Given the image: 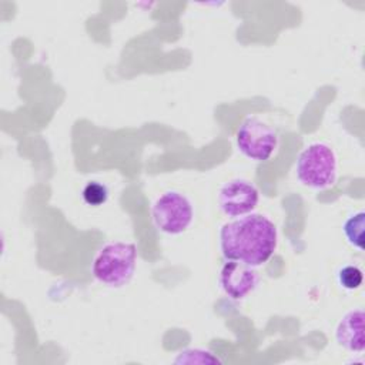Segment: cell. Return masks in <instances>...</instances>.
<instances>
[{
	"mask_svg": "<svg viewBox=\"0 0 365 365\" xmlns=\"http://www.w3.org/2000/svg\"><path fill=\"white\" fill-rule=\"evenodd\" d=\"M81 195L87 205L100 207L108 200V188L100 181H88L84 185Z\"/></svg>",
	"mask_w": 365,
	"mask_h": 365,
	"instance_id": "obj_10",
	"label": "cell"
},
{
	"mask_svg": "<svg viewBox=\"0 0 365 365\" xmlns=\"http://www.w3.org/2000/svg\"><path fill=\"white\" fill-rule=\"evenodd\" d=\"M151 215L157 230L168 235H180L191 225L194 208L184 194L167 191L154 201Z\"/></svg>",
	"mask_w": 365,
	"mask_h": 365,
	"instance_id": "obj_5",
	"label": "cell"
},
{
	"mask_svg": "<svg viewBox=\"0 0 365 365\" xmlns=\"http://www.w3.org/2000/svg\"><path fill=\"white\" fill-rule=\"evenodd\" d=\"M259 202L257 185L244 178H235L225 182L218 191V205L230 218H238L251 214Z\"/></svg>",
	"mask_w": 365,
	"mask_h": 365,
	"instance_id": "obj_6",
	"label": "cell"
},
{
	"mask_svg": "<svg viewBox=\"0 0 365 365\" xmlns=\"http://www.w3.org/2000/svg\"><path fill=\"white\" fill-rule=\"evenodd\" d=\"M298 181L312 190H327L338 178V155L335 150L322 141L308 144L295 163Z\"/></svg>",
	"mask_w": 365,
	"mask_h": 365,
	"instance_id": "obj_3",
	"label": "cell"
},
{
	"mask_svg": "<svg viewBox=\"0 0 365 365\" xmlns=\"http://www.w3.org/2000/svg\"><path fill=\"white\" fill-rule=\"evenodd\" d=\"M364 311L355 308L348 311L336 324L335 339L339 346L349 352L361 354L365 349V328Z\"/></svg>",
	"mask_w": 365,
	"mask_h": 365,
	"instance_id": "obj_8",
	"label": "cell"
},
{
	"mask_svg": "<svg viewBox=\"0 0 365 365\" xmlns=\"http://www.w3.org/2000/svg\"><path fill=\"white\" fill-rule=\"evenodd\" d=\"M278 245V230L264 214H247L225 222L220 230V248L225 259L251 267L265 264Z\"/></svg>",
	"mask_w": 365,
	"mask_h": 365,
	"instance_id": "obj_1",
	"label": "cell"
},
{
	"mask_svg": "<svg viewBox=\"0 0 365 365\" xmlns=\"http://www.w3.org/2000/svg\"><path fill=\"white\" fill-rule=\"evenodd\" d=\"M137 267V247L133 242L114 241L103 245L91 264L94 278L113 288L128 284Z\"/></svg>",
	"mask_w": 365,
	"mask_h": 365,
	"instance_id": "obj_2",
	"label": "cell"
},
{
	"mask_svg": "<svg viewBox=\"0 0 365 365\" xmlns=\"http://www.w3.org/2000/svg\"><path fill=\"white\" fill-rule=\"evenodd\" d=\"M336 278H338V284L344 289H348V291L358 289L362 285V281H364V275H362L361 268L356 267V265H351V264L341 267L338 269Z\"/></svg>",
	"mask_w": 365,
	"mask_h": 365,
	"instance_id": "obj_11",
	"label": "cell"
},
{
	"mask_svg": "<svg viewBox=\"0 0 365 365\" xmlns=\"http://www.w3.org/2000/svg\"><path fill=\"white\" fill-rule=\"evenodd\" d=\"M259 282L255 267L238 261H230L222 265L220 272V285L231 299H242L251 294Z\"/></svg>",
	"mask_w": 365,
	"mask_h": 365,
	"instance_id": "obj_7",
	"label": "cell"
},
{
	"mask_svg": "<svg viewBox=\"0 0 365 365\" xmlns=\"http://www.w3.org/2000/svg\"><path fill=\"white\" fill-rule=\"evenodd\" d=\"M364 228H365V212L358 211L349 215L344 225L342 231L345 234V238L351 245L358 248L359 251L364 250Z\"/></svg>",
	"mask_w": 365,
	"mask_h": 365,
	"instance_id": "obj_9",
	"label": "cell"
},
{
	"mask_svg": "<svg viewBox=\"0 0 365 365\" xmlns=\"http://www.w3.org/2000/svg\"><path fill=\"white\" fill-rule=\"evenodd\" d=\"M240 153L252 161H268L278 148V134L274 127L257 115H248L235 133Z\"/></svg>",
	"mask_w": 365,
	"mask_h": 365,
	"instance_id": "obj_4",
	"label": "cell"
}]
</instances>
